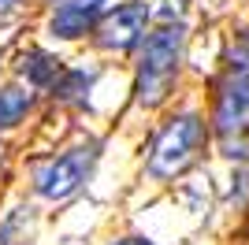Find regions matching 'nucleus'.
<instances>
[{"instance_id":"obj_1","label":"nucleus","mask_w":249,"mask_h":245,"mask_svg":"<svg viewBox=\"0 0 249 245\" xmlns=\"http://www.w3.org/2000/svg\"><path fill=\"white\" fill-rule=\"evenodd\" d=\"M182 41L186 30L182 26H160L156 34H149L142 45V63H138V104H160L171 89V78L178 71V56H182Z\"/></svg>"},{"instance_id":"obj_2","label":"nucleus","mask_w":249,"mask_h":245,"mask_svg":"<svg viewBox=\"0 0 249 245\" xmlns=\"http://www.w3.org/2000/svg\"><path fill=\"white\" fill-rule=\"evenodd\" d=\"M216 130L227 138V156H249V41L231 52V74L216 101Z\"/></svg>"},{"instance_id":"obj_3","label":"nucleus","mask_w":249,"mask_h":245,"mask_svg":"<svg viewBox=\"0 0 249 245\" xmlns=\"http://www.w3.org/2000/svg\"><path fill=\"white\" fill-rule=\"evenodd\" d=\"M201 141H205V122L197 115H175L167 119L160 138L153 141V156H149V175L153 178H175L178 171H186L190 160L197 156Z\"/></svg>"},{"instance_id":"obj_4","label":"nucleus","mask_w":249,"mask_h":245,"mask_svg":"<svg viewBox=\"0 0 249 245\" xmlns=\"http://www.w3.org/2000/svg\"><path fill=\"white\" fill-rule=\"evenodd\" d=\"M93 163H97V145L71 149V153H63V156L45 163L41 171H37V178H34V186H37V193L49 197V201H63V197H71L74 190L89 178Z\"/></svg>"},{"instance_id":"obj_5","label":"nucleus","mask_w":249,"mask_h":245,"mask_svg":"<svg viewBox=\"0 0 249 245\" xmlns=\"http://www.w3.org/2000/svg\"><path fill=\"white\" fill-rule=\"evenodd\" d=\"M145 22H149V8L145 4H119L108 19L97 26V45L108 52H126L145 37Z\"/></svg>"},{"instance_id":"obj_6","label":"nucleus","mask_w":249,"mask_h":245,"mask_svg":"<svg viewBox=\"0 0 249 245\" xmlns=\"http://www.w3.org/2000/svg\"><path fill=\"white\" fill-rule=\"evenodd\" d=\"M104 4H108V0H67V4H60L56 15H52V34L63 37V41L82 37L86 30H93V26H97Z\"/></svg>"},{"instance_id":"obj_7","label":"nucleus","mask_w":249,"mask_h":245,"mask_svg":"<svg viewBox=\"0 0 249 245\" xmlns=\"http://www.w3.org/2000/svg\"><path fill=\"white\" fill-rule=\"evenodd\" d=\"M19 71L22 78L30 82V86H52V82L60 78V60L52 56V52L45 49H30V52H22V60H19Z\"/></svg>"},{"instance_id":"obj_8","label":"nucleus","mask_w":249,"mask_h":245,"mask_svg":"<svg viewBox=\"0 0 249 245\" xmlns=\"http://www.w3.org/2000/svg\"><path fill=\"white\" fill-rule=\"evenodd\" d=\"M93 82H97V71L78 67V71H60V78L52 82V89H56L60 101H86V93H89Z\"/></svg>"},{"instance_id":"obj_9","label":"nucleus","mask_w":249,"mask_h":245,"mask_svg":"<svg viewBox=\"0 0 249 245\" xmlns=\"http://www.w3.org/2000/svg\"><path fill=\"white\" fill-rule=\"evenodd\" d=\"M30 104H34L30 93H22V89H0V130L15 126L22 115L30 112Z\"/></svg>"},{"instance_id":"obj_10","label":"nucleus","mask_w":249,"mask_h":245,"mask_svg":"<svg viewBox=\"0 0 249 245\" xmlns=\"http://www.w3.org/2000/svg\"><path fill=\"white\" fill-rule=\"evenodd\" d=\"M34 230V212L30 208H15V212L0 223V245H22Z\"/></svg>"},{"instance_id":"obj_11","label":"nucleus","mask_w":249,"mask_h":245,"mask_svg":"<svg viewBox=\"0 0 249 245\" xmlns=\"http://www.w3.org/2000/svg\"><path fill=\"white\" fill-rule=\"evenodd\" d=\"M186 8V0H164V15H178Z\"/></svg>"},{"instance_id":"obj_12","label":"nucleus","mask_w":249,"mask_h":245,"mask_svg":"<svg viewBox=\"0 0 249 245\" xmlns=\"http://www.w3.org/2000/svg\"><path fill=\"white\" fill-rule=\"evenodd\" d=\"M115 245H149V242H142V238H123V242H115Z\"/></svg>"},{"instance_id":"obj_13","label":"nucleus","mask_w":249,"mask_h":245,"mask_svg":"<svg viewBox=\"0 0 249 245\" xmlns=\"http://www.w3.org/2000/svg\"><path fill=\"white\" fill-rule=\"evenodd\" d=\"M4 4H15V0H0V8H4Z\"/></svg>"},{"instance_id":"obj_14","label":"nucleus","mask_w":249,"mask_h":245,"mask_svg":"<svg viewBox=\"0 0 249 245\" xmlns=\"http://www.w3.org/2000/svg\"><path fill=\"white\" fill-rule=\"evenodd\" d=\"M246 234H249V219H246Z\"/></svg>"}]
</instances>
